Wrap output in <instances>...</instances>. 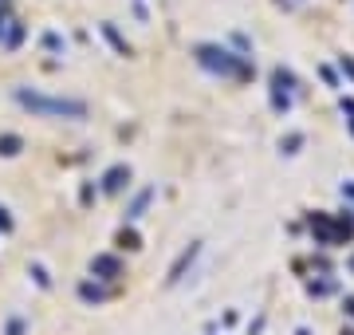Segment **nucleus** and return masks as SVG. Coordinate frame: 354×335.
<instances>
[{"label": "nucleus", "instance_id": "obj_1", "mask_svg": "<svg viewBox=\"0 0 354 335\" xmlns=\"http://www.w3.org/2000/svg\"><path fill=\"white\" fill-rule=\"evenodd\" d=\"M16 99H20L28 111H36V115H59V118H83L87 115V107L79 103V99H48V95L28 91V87H16Z\"/></svg>", "mask_w": 354, "mask_h": 335}, {"label": "nucleus", "instance_id": "obj_2", "mask_svg": "<svg viewBox=\"0 0 354 335\" xmlns=\"http://www.w3.org/2000/svg\"><path fill=\"white\" fill-rule=\"evenodd\" d=\"M118 185H122V170H114L111 178H106V190H118Z\"/></svg>", "mask_w": 354, "mask_h": 335}]
</instances>
